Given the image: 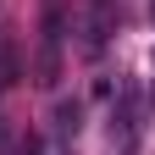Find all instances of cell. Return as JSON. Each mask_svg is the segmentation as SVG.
<instances>
[{
    "label": "cell",
    "mask_w": 155,
    "mask_h": 155,
    "mask_svg": "<svg viewBox=\"0 0 155 155\" xmlns=\"http://www.w3.org/2000/svg\"><path fill=\"white\" fill-rule=\"evenodd\" d=\"M39 83H45V89H55V83H61V50H45V45H39Z\"/></svg>",
    "instance_id": "3957f363"
},
{
    "label": "cell",
    "mask_w": 155,
    "mask_h": 155,
    "mask_svg": "<svg viewBox=\"0 0 155 155\" xmlns=\"http://www.w3.org/2000/svg\"><path fill=\"white\" fill-rule=\"evenodd\" d=\"M0 155H11V133H6V122H0Z\"/></svg>",
    "instance_id": "52a82bcc"
},
{
    "label": "cell",
    "mask_w": 155,
    "mask_h": 155,
    "mask_svg": "<svg viewBox=\"0 0 155 155\" xmlns=\"http://www.w3.org/2000/svg\"><path fill=\"white\" fill-rule=\"evenodd\" d=\"M116 28V0H89V22H83V50L89 55H100L105 50V39Z\"/></svg>",
    "instance_id": "6da1fadb"
},
{
    "label": "cell",
    "mask_w": 155,
    "mask_h": 155,
    "mask_svg": "<svg viewBox=\"0 0 155 155\" xmlns=\"http://www.w3.org/2000/svg\"><path fill=\"white\" fill-rule=\"evenodd\" d=\"M17 83V45H11V39H0V94H6Z\"/></svg>",
    "instance_id": "277c9868"
},
{
    "label": "cell",
    "mask_w": 155,
    "mask_h": 155,
    "mask_svg": "<svg viewBox=\"0 0 155 155\" xmlns=\"http://www.w3.org/2000/svg\"><path fill=\"white\" fill-rule=\"evenodd\" d=\"M55 127H61V133H78V100H61V105H55Z\"/></svg>",
    "instance_id": "5b68a950"
},
{
    "label": "cell",
    "mask_w": 155,
    "mask_h": 155,
    "mask_svg": "<svg viewBox=\"0 0 155 155\" xmlns=\"http://www.w3.org/2000/svg\"><path fill=\"white\" fill-rule=\"evenodd\" d=\"M17 155H45V139H22V144H17Z\"/></svg>",
    "instance_id": "8992f818"
},
{
    "label": "cell",
    "mask_w": 155,
    "mask_h": 155,
    "mask_svg": "<svg viewBox=\"0 0 155 155\" xmlns=\"http://www.w3.org/2000/svg\"><path fill=\"white\" fill-rule=\"evenodd\" d=\"M61 33H67V0H45V11H39V45L61 50Z\"/></svg>",
    "instance_id": "7a4b0ae2"
},
{
    "label": "cell",
    "mask_w": 155,
    "mask_h": 155,
    "mask_svg": "<svg viewBox=\"0 0 155 155\" xmlns=\"http://www.w3.org/2000/svg\"><path fill=\"white\" fill-rule=\"evenodd\" d=\"M150 11H155V0H150Z\"/></svg>",
    "instance_id": "ba28073f"
}]
</instances>
